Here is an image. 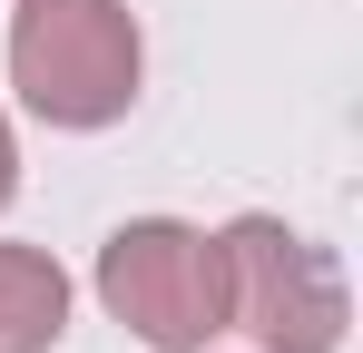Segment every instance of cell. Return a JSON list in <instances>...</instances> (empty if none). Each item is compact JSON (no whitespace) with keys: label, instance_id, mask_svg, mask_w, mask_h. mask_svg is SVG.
Wrapping results in <instances>:
<instances>
[{"label":"cell","instance_id":"1","mask_svg":"<svg viewBox=\"0 0 363 353\" xmlns=\"http://www.w3.org/2000/svg\"><path fill=\"white\" fill-rule=\"evenodd\" d=\"M138 20L128 0H20L10 10V89L40 128H118L138 108Z\"/></svg>","mask_w":363,"mask_h":353},{"label":"cell","instance_id":"2","mask_svg":"<svg viewBox=\"0 0 363 353\" xmlns=\"http://www.w3.org/2000/svg\"><path fill=\"white\" fill-rule=\"evenodd\" d=\"M99 304L147 353H206L226 334V245L177 216H128L99 245Z\"/></svg>","mask_w":363,"mask_h":353},{"label":"cell","instance_id":"3","mask_svg":"<svg viewBox=\"0 0 363 353\" xmlns=\"http://www.w3.org/2000/svg\"><path fill=\"white\" fill-rule=\"evenodd\" d=\"M226 245V334L255 353H344V275L285 216H236Z\"/></svg>","mask_w":363,"mask_h":353},{"label":"cell","instance_id":"4","mask_svg":"<svg viewBox=\"0 0 363 353\" xmlns=\"http://www.w3.org/2000/svg\"><path fill=\"white\" fill-rule=\"evenodd\" d=\"M69 334V275L50 245H0V353H50Z\"/></svg>","mask_w":363,"mask_h":353},{"label":"cell","instance_id":"5","mask_svg":"<svg viewBox=\"0 0 363 353\" xmlns=\"http://www.w3.org/2000/svg\"><path fill=\"white\" fill-rule=\"evenodd\" d=\"M20 196V138H10V118H0V206Z\"/></svg>","mask_w":363,"mask_h":353}]
</instances>
